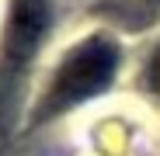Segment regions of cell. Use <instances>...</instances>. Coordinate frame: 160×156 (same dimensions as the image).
Returning a JSON list of instances; mask_svg holds the SVG:
<instances>
[{"instance_id":"1","label":"cell","mask_w":160,"mask_h":156,"mask_svg":"<svg viewBox=\"0 0 160 156\" xmlns=\"http://www.w3.org/2000/svg\"><path fill=\"white\" fill-rule=\"evenodd\" d=\"M118 66H122V45L108 31H91L80 42H73L59 56L52 76L45 80L42 97L32 104L28 128H42L63 118L66 111L108 94L118 76Z\"/></svg>"},{"instance_id":"2","label":"cell","mask_w":160,"mask_h":156,"mask_svg":"<svg viewBox=\"0 0 160 156\" xmlns=\"http://www.w3.org/2000/svg\"><path fill=\"white\" fill-rule=\"evenodd\" d=\"M56 0H11L4 31H0V83L14 90V83L28 73L32 59L52 35Z\"/></svg>"},{"instance_id":"3","label":"cell","mask_w":160,"mask_h":156,"mask_svg":"<svg viewBox=\"0 0 160 156\" xmlns=\"http://www.w3.org/2000/svg\"><path fill=\"white\" fill-rule=\"evenodd\" d=\"M139 87H143L153 101H160V45H153V49H150V56L143 59V69H139Z\"/></svg>"},{"instance_id":"4","label":"cell","mask_w":160,"mask_h":156,"mask_svg":"<svg viewBox=\"0 0 160 156\" xmlns=\"http://www.w3.org/2000/svg\"><path fill=\"white\" fill-rule=\"evenodd\" d=\"M157 4H160V0H157Z\"/></svg>"}]
</instances>
